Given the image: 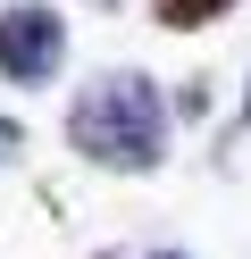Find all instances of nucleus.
Wrapping results in <instances>:
<instances>
[{"mask_svg": "<svg viewBox=\"0 0 251 259\" xmlns=\"http://www.w3.org/2000/svg\"><path fill=\"white\" fill-rule=\"evenodd\" d=\"M100 9H117V0H100Z\"/></svg>", "mask_w": 251, "mask_h": 259, "instance_id": "nucleus-8", "label": "nucleus"}, {"mask_svg": "<svg viewBox=\"0 0 251 259\" xmlns=\"http://www.w3.org/2000/svg\"><path fill=\"white\" fill-rule=\"evenodd\" d=\"M17 151H25V125H17V117H0V167H9Z\"/></svg>", "mask_w": 251, "mask_h": 259, "instance_id": "nucleus-4", "label": "nucleus"}, {"mask_svg": "<svg viewBox=\"0 0 251 259\" xmlns=\"http://www.w3.org/2000/svg\"><path fill=\"white\" fill-rule=\"evenodd\" d=\"M151 259H193V251H151Z\"/></svg>", "mask_w": 251, "mask_h": 259, "instance_id": "nucleus-6", "label": "nucleus"}, {"mask_svg": "<svg viewBox=\"0 0 251 259\" xmlns=\"http://www.w3.org/2000/svg\"><path fill=\"white\" fill-rule=\"evenodd\" d=\"M167 142H176V109L142 67H100L92 84L67 101V151L84 167L109 176H159Z\"/></svg>", "mask_w": 251, "mask_h": 259, "instance_id": "nucleus-1", "label": "nucleus"}, {"mask_svg": "<svg viewBox=\"0 0 251 259\" xmlns=\"http://www.w3.org/2000/svg\"><path fill=\"white\" fill-rule=\"evenodd\" d=\"M59 67H67V17L50 0H9L0 9V84L42 92L59 84Z\"/></svg>", "mask_w": 251, "mask_h": 259, "instance_id": "nucleus-2", "label": "nucleus"}, {"mask_svg": "<svg viewBox=\"0 0 251 259\" xmlns=\"http://www.w3.org/2000/svg\"><path fill=\"white\" fill-rule=\"evenodd\" d=\"M234 0H151V25H167V34H201V25H218Z\"/></svg>", "mask_w": 251, "mask_h": 259, "instance_id": "nucleus-3", "label": "nucleus"}, {"mask_svg": "<svg viewBox=\"0 0 251 259\" xmlns=\"http://www.w3.org/2000/svg\"><path fill=\"white\" fill-rule=\"evenodd\" d=\"M92 259H117V251H92Z\"/></svg>", "mask_w": 251, "mask_h": 259, "instance_id": "nucleus-7", "label": "nucleus"}, {"mask_svg": "<svg viewBox=\"0 0 251 259\" xmlns=\"http://www.w3.org/2000/svg\"><path fill=\"white\" fill-rule=\"evenodd\" d=\"M234 125H251V92H243V117H234Z\"/></svg>", "mask_w": 251, "mask_h": 259, "instance_id": "nucleus-5", "label": "nucleus"}]
</instances>
